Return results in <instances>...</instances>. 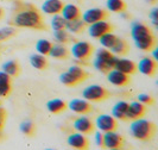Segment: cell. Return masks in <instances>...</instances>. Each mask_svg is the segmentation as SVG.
<instances>
[{
  "label": "cell",
  "instance_id": "cell-1",
  "mask_svg": "<svg viewBox=\"0 0 158 150\" xmlns=\"http://www.w3.org/2000/svg\"><path fill=\"white\" fill-rule=\"evenodd\" d=\"M8 26L17 29H30L37 31H49V25L44 16L35 4L25 0H11V12L7 20Z\"/></svg>",
  "mask_w": 158,
  "mask_h": 150
},
{
  "label": "cell",
  "instance_id": "cell-2",
  "mask_svg": "<svg viewBox=\"0 0 158 150\" xmlns=\"http://www.w3.org/2000/svg\"><path fill=\"white\" fill-rule=\"evenodd\" d=\"M157 124L146 119H135L130 126V132L132 137L140 142H150L157 135Z\"/></svg>",
  "mask_w": 158,
  "mask_h": 150
},
{
  "label": "cell",
  "instance_id": "cell-3",
  "mask_svg": "<svg viewBox=\"0 0 158 150\" xmlns=\"http://www.w3.org/2000/svg\"><path fill=\"white\" fill-rule=\"evenodd\" d=\"M82 95L89 103H102L111 98L112 93L106 87L100 85H92L83 89Z\"/></svg>",
  "mask_w": 158,
  "mask_h": 150
},
{
  "label": "cell",
  "instance_id": "cell-4",
  "mask_svg": "<svg viewBox=\"0 0 158 150\" xmlns=\"http://www.w3.org/2000/svg\"><path fill=\"white\" fill-rule=\"evenodd\" d=\"M70 53L76 60H79L80 62L88 64V61L94 55L95 47L86 41H77L76 43H74Z\"/></svg>",
  "mask_w": 158,
  "mask_h": 150
},
{
  "label": "cell",
  "instance_id": "cell-5",
  "mask_svg": "<svg viewBox=\"0 0 158 150\" xmlns=\"http://www.w3.org/2000/svg\"><path fill=\"white\" fill-rule=\"evenodd\" d=\"M125 147V138L117 131L103 132V149L120 150Z\"/></svg>",
  "mask_w": 158,
  "mask_h": 150
},
{
  "label": "cell",
  "instance_id": "cell-6",
  "mask_svg": "<svg viewBox=\"0 0 158 150\" xmlns=\"http://www.w3.org/2000/svg\"><path fill=\"white\" fill-rule=\"evenodd\" d=\"M73 127L85 136H90L95 132V123L88 117H73Z\"/></svg>",
  "mask_w": 158,
  "mask_h": 150
},
{
  "label": "cell",
  "instance_id": "cell-7",
  "mask_svg": "<svg viewBox=\"0 0 158 150\" xmlns=\"http://www.w3.org/2000/svg\"><path fill=\"white\" fill-rule=\"evenodd\" d=\"M138 71H140L142 74H144V75L149 76V78H155L157 75L158 71L157 58L151 57V56L143 57L142 60L139 61V64H138Z\"/></svg>",
  "mask_w": 158,
  "mask_h": 150
},
{
  "label": "cell",
  "instance_id": "cell-8",
  "mask_svg": "<svg viewBox=\"0 0 158 150\" xmlns=\"http://www.w3.org/2000/svg\"><path fill=\"white\" fill-rule=\"evenodd\" d=\"M108 18H110V11L105 8H90L82 15V19L87 25L100 20H107Z\"/></svg>",
  "mask_w": 158,
  "mask_h": 150
},
{
  "label": "cell",
  "instance_id": "cell-9",
  "mask_svg": "<svg viewBox=\"0 0 158 150\" xmlns=\"http://www.w3.org/2000/svg\"><path fill=\"white\" fill-rule=\"evenodd\" d=\"M95 126L102 132H110V131H117L119 127L118 119L114 118L110 114H101L96 118Z\"/></svg>",
  "mask_w": 158,
  "mask_h": 150
},
{
  "label": "cell",
  "instance_id": "cell-10",
  "mask_svg": "<svg viewBox=\"0 0 158 150\" xmlns=\"http://www.w3.org/2000/svg\"><path fill=\"white\" fill-rule=\"evenodd\" d=\"M114 25L111 23H108L107 20H100L89 25V35L94 40H99L101 36H103L105 33L114 31Z\"/></svg>",
  "mask_w": 158,
  "mask_h": 150
},
{
  "label": "cell",
  "instance_id": "cell-11",
  "mask_svg": "<svg viewBox=\"0 0 158 150\" xmlns=\"http://www.w3.org/2000/svg\"><path fill=\"white\" fill-rule=\"evenodd\" d=\"M68 109H70L73 112L81 114V116H87L94 112L93 105L88 100H81V99H73L68 103Z\"/></svg>",
  "mask_w": 158,
  "mask_h": 150
},
{
  "label": "cell",
  "instance_id": "cell-12",
  "mask_svg": "<svg viewBox=\"0 0 158 150\" xmlns=\"http://www.w3.org/2000/svg\"><path fill=\"white\" fill-rule=\"evenodd\" d=\"M107 79L111 82L112 85L117 87H127L131 85L132 79L131 75L125 74L123 71H119L117 69H112L108 74H107Z\"/></svg>",
  "mask_w": 158,
  "mask_h": 150
},
{
  "label": "cell",
  "instance_id": "cell-13",
  "mask_svg": "<svg viewBox=\"0 0 158 150\" xmlns=\"http://www.w3.org/2000/svg\"><path fill=\"white\" fill-rule=\"evenodd\" d=\"M135 47L138 49H140L144 53H151L155 51L157 48V37L156 35L152 32L150 35H146L142 38H138L135 41Z\"/></svg>",
  "mask_w": 158,
  "mask_h": 150
},
{
  "label": "cell",
  "instance_id": "cell-14",
  "mask_svg": "<svg viewBox=\"0 0 158 150\" xmlns=\"http://www.w3.org/2000/svg\"><path fill=\"white\" fill-rule=\"evenodd\" d=\"M67 143L68 145L73 148V149H77V150H87L89 148V139L85 135L82 134H71L68 135V138H67Z\"/></svg>",
  "mask_w": 158,
  "mask_h": 150
},
{
  "label": "cell",
  "instance_id": "cell-15",
  "mask_svg": "<svg viewBox=\"0 0 158 150\" xmlns=\"http://www.w3.org/2000/svg\"><path fill=\"white\" fill-rule=\"evenodd\" d=\"M114 69H117L119 71H123L125 74L128 75H133L138 71V64L135 63V61L131 60H126V58H118L114 63Z\"/></svg>",
  "mask_w": 158,
  "mask_h": 150
},
{
  "label": "cell",
  "instance_id": "cell-16",
  "mask_svg": "<svg viewBox=\"0 0 158 150\" xmlns=\"http://www.w3.org/2000/svg\"><path fill=\"white\" fill-rule=\"evenodd\" d=\"M64 6L65 2L63 0H45L42 6V11L49 16H56L62 12Z\"/></svg>",
  "mask_w": 158,
  "mask_h": 150
},
{
  "label": "cell",
  "instance_id": "cell-17",
  "mask_svg": "<svg viewBox=\"0 0 158 150\" xmlns=\"http://www.w3.org/2000/svg\"><path fill=\"white\" fill-rule=\"evenodd\" d=\"M148 111H149L148 106L144 104L139 103V101L131 103L128 105V119H130V122L145 117Z\"/></svg>",
  "mask_w": 158,
  "mask_h": 150
},
{
  "label": "cell",
  "instance_id": "cell-18",
  "mask_svg": "<svg viewBox=\"0 0 158 150\" xmlns=\"http://www.w3.org/2000/svg\"><path fill=\"white\" fill-rule=\"evenodd\" d=\"M52 58L55 60H60V61H65V60H69L71 56L70 50L65 47V44H55L52 45L51 50H50V54Z\"/></svg>",
  "mask_w": 158,
  "mask_h": 150
},
{
  "label": "cell",
  "instance_id": "cell-19",
  "mask_svg": "<svg viewBox=\"0 0 158 150\" xmlns=\"http://www.w3.org/2000/svg\"><path fill=\"white\" fill-rule=\"evenodd\" d=\"M128 105L130 104L126 101H118L112 110L113 117L117 118L118 120L130 122V119H128Z\"/></svg>",
  "mask_w": 158,
  "mask_h": 150
},
{
  "label": "cell",
  "instance_id": "cell-20",
  "mask_svg": "<svg viewBox=\"0 0 158 150\" xmlns=\"http://www.w3.org/2000/svg\"><path fill=\"white\" fill-rule=\"evenodd\" d=\"M152 32L153 31L151 30V28H149L146 24L139 23V22L132 24L131 36H132L133 41L138 40V38H142V37L146 36V35H150V33H152Z\"/></svg>",
  "mask_w": 158,
  "mask_h": 150
},
{
  "label": "cell",
  "instance_id": "cell-21",
  "mask_svg": "<svg viewBox=\"0 0 158 150\" xmlns=\"http://www.w3.org/2000/svg\"><path fill=\"white\" fill-rule=\"evenodd\" d=\"M61 13L65 20H75V19L82 18V11L76 5H73V4H65Z\"/></svg>",
  "mask_w": 158,
  "mask_h": 150
},
{
  "label": "cell",
  "instance_id": "cell-22",
  "mask_svg": "<svg viewBox=\"0 0 158 150\" xmlns=\"http://www.w3.org/2000/svg\"><path fill=\"white\" fill-rule=\"evenodd\" d=\"M47 109L52 114H61L68 110V103L62 99H52L47 103Z\"/></svg>",
  "mask_w": 158,
  "mask_h": 150
},
{
  "label": "cell",
  "instance_id": "cell-23",
  "mask_svg": "<svg viewBox=\"0 0 158 150\" xmlns=\"http://www.w3.org/2000/svg\"><path fill=\"white\" fill-rule=\"evenodd\" d=\"M2 71L8 74L12 79L18 78L20 75V73H22V66L17 60H10V61L2 64Z\"/></svg>",
  "mask_w": 158,
  "mask_h": 150
},
{
  "label": "cell",
  "instance_id": "cell-24",
  "mask_svg": "<svg viewBox=\"0 0 158 150\" xmlns=\"http://www.w3.org/2000/svg\"><path fill=\"white\" fill-rule=\"evenodd\" d=\"M68 73L70 74L71 76L74 78V79L76 80V82L81 85V84H83L86 80L89 79V76H90V74L88 73L87 71H85L82 67H80V66H71L70 68L68 69Z\"/></svg>",
  "mask_w": 158,
  "mask_h": 150
},
{
  "label": "cell",
  "instance_id": "cell-25",
  "mask_svg": "<svg viewBox=\"0 0 158 150\" xmlns=\"http://www.w3.org/2000/svg\"><path fill=\"white\" fill-rule=\"evenodd\" d=\"M114 55H119V56H125L130 53L131 50V47H130V43L127 42V40L125 38H119L115 41L114 45L110 49Z\"/></svg>",
  "mask_w": 158,
  "mask_h": 150
},
{
  "label": "cell",
  "instance_id": "cell-26",
  "mask_svg": "<svg viewBox=\"0 0 158 150\" xmlns=\"http://www.w3.org/2000/svg\"><path fill=\"white\" fill-rule=\"evenodd\" d=\"M30 63L33 68L40 71H48V68L50 67V63L47 60V57L42 54H33L30 56Z\"/></svg>",
  "mask_w": 158,
  "mask_h": 150
},
{
  "label": "cell",
  "instance_id": "cell-27",
  "mask_svg": "<svg viewBox=\"0 0 158 150\" xmlns=\"http://www.w3.org/2000/svg\"><path fill=\"white\" fill-rule=\"evenodd\" d=\"M54 38L60 44H70V43H76L79 41L77 38H75L67 29L55 31L54 32Z\"/></svg>",
  "mask_w": 158,
  "mask_h": 150
},
{
  "label": "cell",
  "instance_id": "cell-28",
  "mask_svg": "<svg viewBox=\"0 0 158 150\" xmlns=\"http://www.w3.org/2000/svg\"><path fill=\"white\" fill-rule=\"evenodd\" d=\"M87 24L83 22L82 18H79V19H75V20H67V26L65 29L69 32H73V33H76V35H80V33H83L85 30L87 29Z\"/></svg>",
  "mask_w": 158,
  "mask_h": 150
},
{
  "label": "cell",
  "instance_id": "cell-29",
  "mask_svg": "<svg viewBox=\"0 0 158 150\" xmlns=\"http://www.w3.org/2000/svg\"><path fill=\"white\" fill-rule=\"evenodd\" d=\"M106 5L108 11L114 13H123L127 11V4L125 0H107Z\"/></svg>",
  "mask_w": 158,
  "mask_h": 150
},
{
  "label": "cell",
  "instance_id": "cell-30",
  "mask_svg": "<svg viewBox=\"0 0 158 150\" xmlns=\"http://www.w3.org/2000/svg\"><path fill=\"white\" fill-rule=\"evenodd\" d=\"M96 58H100L102 61H106L108 63H111L113 66V69H114V63L117 61V56L112 53L110 49L107 48H102V49H99L96 51Z\"/></svg>",
  "mask_w": 158,
  "mask_h": 150
},
{
  "label": "cell",
  "instance_id": "cell-31",
  "mask_svg": "<svg viewBox=\"0 0 158 150\" xmlns=\"http://www.w3.org/2000/svg\"><path fill=\"white\" fill-rule=\"evenodd\" d=\"M19 127H20L22 134L24 136H26V137H29V138L35 137L36 134H37V126H36V124L33 122H31V120H25V122H23Z\"/></svg>",
  "mask_w": 158,
  "mask_h": 150
},
{
  "label": "cell",
  "instance_id": "cell-32",
  "mask_svg": "<svg viewBox=\"0 0 158 150\" xmlns=\"http://www.w3.org/2000/svg\"><path fill=\"white\" fill-rule=\"evenodd\" d=\"M18 29L13 26H7V28H2L0 29V43L6 42L8 40H12L13 37H16L18 35Z\"/></svg>",
  "mask_w": 158,
  "mask_h": 150
},
{
  "label": "cell",
  "instance_id": "cell-33",
  "mask_svg": "<svg viewBox=\"0 0 158 150\" xmlns=\"http://www.w3.org/2000/svg\"><path fill=\"white\" fill-rule=\"evenodd\" d=\"M52 42H50V41L48 40H40L37 42V44H36V49H37V51L42 54V55L44 56H48L50 54V50H51V48H52Z\"/></svg>",
  "mask_w": 158,
  "mask_h": 150
},
{
  "label": "cell",
  "instance_id": "cell-34",
  "mask_svg": "<svg viewBox=\"0 0 158 150\" xmlns=\"http://www.w3.org/2000/svg\"><path fill=\"white\" fill-rule=\"evenodd\" d=\"M118 40V37L113 33V32H108V33H105L103 36H101L99 41H100V43H101V45L105 48H107V49H111L113 45H114V43H115V41Z\"/></svg>",
  "mask_w": 158,
  "mask_h": 150
},
{
  "label": "cell",
  "instance_id": "cell-35",
  "mask_svg": "<svg viewBox=\"0 0 158 150\" xmlns=\"http://www.w3.org/2000/svg\"><path fill=\"white\" fill-rule=\"evenodd\" d=\"M94 67L100 71V73L105 74V75H107V74L113 69V66H112L111 63H108V62H106V61H102V60H100V58H95Z\"/></svg>",
  "mask_w": 158,
  "mask_h": 150
},
{
  "label": "cell",
  "instance_id": "cell-36",
  "mask_svg": "<svg viewBox=\"0 0 158 150\" xmlns=\"http://www.w3.org/2000/svg\"><path fill=\"white\" fill-rule=\"evenodd\" d=\"M60 81H61V84H62V85H64L65 87H76V86H79V84L76 82V80L74 79L70 74L68 73V71H64V73H62V74L60 75Z\"/></svg>",
  "mask_w": 158,
  "mask_h": 150
},
{
  "label": "cell",
  "instance_id": "cell-37",
  "mask_svg": "<svg viewBox=\"0 0 158 150\" xmlns=\"http://www.w3.org/2000/svg\"><path fill=\"white\" fill-rule=\"evenodd\" d=\"M67 26V20L63 18V16H60V15H56L54 16L52 20H51V28L57 31V30H64Z\"/></svg>",
  "mask_w": 158,
  "mask_h": 150
},
{
  "label": "cell",
  "instance_id": "cell-38",
  "mask_svg": "<svg viewBox=\"0 0 158 150\" xmlns=\"http://www.w3.org/2000/svg\"><path fill=\"white\" fill-rule=\"evenodd\" d=\"M137 99H138V101H139V103L146 105L148 107H149V106H155V105H156V99H155L152 95L139 94L138 96H137Z\"/></svg>",
  "mask_w": 158,
  "mask_h": 150
},
{
  "label": "cell",
  "instance_id": "cell-39",
  "mask_svg": "<svg viewBox=\"0 0 158 150\" xmlns=\"http://www.w3.org/2000/svg\"><path fill=\"white\" fill-rule=\"evenodd\" d=\"M12 93V84L0 85V98H8Z\"/></svg>",
  "mask_w": 158,
  "mask_h": 150
},
{
  "label": "cell",
  "instance_id": "cell-40",
  "mask_svg": "<svg viewBox=\"0 0 158 150\" xmlns=\"http://www.w3.org/2000/svg\"><path fill=\"white\" fill-rule=\"evenodd\" d=\"M7 111L6 109H4L2 106H0V130H4L5 124L7 122Z\"/></svg>",
  "mask_w": 158,
  "mask_h": 150
},
{
  "label": "cell",
  "instance_id": "cell-41",
  "mask_svg": "<svg viewBox=\"0 0 158 150\" xmlns=\"http://www.w3.org/2000/svg\"><path fill=\"white\" fill-rule=\"evenodd\" d=\"M1 84H12V78L5 71H0V85Z\"/></svg>",
  "mask_w": 158,
  "mask_h": 150
},
{
  "label": "cell",
  "instance_id": "cell-42",
  "mask_svg": "<svg viewBox=\"0 0 158 150\" xmlns=\"http://www.w3.org/2000/svg\"><path fill=\"white\" fill-rule=\"evenodd\" d=\"M150 19L152 20V24H153L155 26H157L158 25V8L157 7H155L150 12Z\"/></svg>",
  "mask_w": 158,
  "mask_h": 150
},
{
  "label": "cell",
  "instance_id": "cell-43",
  "mask_svg": "<svg viewBox=\"0 0 158 150\" xmlns=\"http://www.w3.org/2000/svg\"><path fill=\"white\" fill-rule=\"evenodd\" d=\"M95 136H96V137H95V138H96V144H98L100 148H102L103 149V134L101 132V131H99V132L95 134Z\"/></svg>",
  "mask_w": 158,
  "mask_h": 150
},
{
  "label": "cell",
  "instance_id": "cell-44",
  "mask_svg": "<svg viewBox=\"0 0 158 150\" xmlns=\"http://www.w3.org/2000/svg\"><path fill=\"white\" fill-rule=\"evenodd\" d=\"M5 15H6V13H5V10H4V7H1V6H0V22H1V20L5 18Z\"/></svg>",
  "mask_w": 158,
  "mask_h": 150
},
{
  "label": "cell",
  "instance_id": "cell-45",
  "mask_svg": "<svg viewBox=\"0 0 158 150\" xmlns=\"http://www.w3.org/2000/svg\"><path fill=\"white\" fill-rule=\"evenodd\" d=\"M145 1H146L149 5H156L158 2V0H145Z\"/></svg>",
  "mask_w": 158,
  "mask_h": 150
},
{
  "label": "cell",
  "instance_id": "cell-46",
  "mask_svg": "<svg viewBox=\"0 0 158 150\" xmlns=\"http://www.w3.org/2000/svg\"><path fill=\"white\" fill-rule=\"evenodd\" d=\"M1 50H2V47L0 45V55H1Z\"/></svg>",
  "mask_w": 158,
  "mask_h": 150
},
{
  "label": "cell",
  "instance_id": "cell-47",
  "mask_svg": "<svg viewBox=\"0 0 158 150\" xmlns=\"http://www.w3.org/2000/svg\"><path fill=\"white\" fill-rule=\"evenodd\" d=\"M1 104H2V101H1V100H0V106H1Z\"/></svg>",
  "mask_w": 158,
  "mask_h": 150
}]
</instances>
